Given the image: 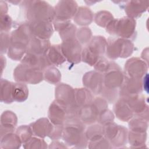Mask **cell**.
<instances>
[{
    "label": "cell",
    "instance_id": "cell-1",
    "mask_svg": "<svg viewBox=\"0 0 149 149\" xmlns=\"http://www.w3.org/2000/svg\"><path fill=\"white\" fill-rule=\"evenodd\" d=\"M28 12L29 16L31 17L33 21L49 22L53 19L54 11L47 3L41 1L32 2Z\"/></svg>",
    "mask_w": 149,
    "mask_h": 149
},
{
    "label": "cell",
    "instance_id": "cell-2",
    "mask_svg": "<svg viewBox=\"0 0 149 149\" xmlns=\"http://www.w3.org/2000/svg\"><path fill=\"white\" fill-rule=\"evenodd\" d=\"M13 74L16 81H26L31 83H38L42 78V73L40 70H36L24 64L18 66L15 69Z\"/></svg>",
    "mask_w": 149,
    "mask_h": 149
},
{
    "label": "cell",
    "instance_id": "cell-3",
    "mask_svg": "<svg viewBox=\"0 0 149 149\" xmlns=\"http://www.w3.org/2000/svg\"><path fill=\"white\" fill-rule=\"evenodd\" d=\"M61 48L62 54L69 62L77 63L80 61L81 47L77 41L69 39L62 44Z\"/></svg>",
    "mask_w": 149,
    "mask_h": 149
},
{
    "label": "cell",
    "instance_id": "cell-4",
    "mask_svg": "<svg viewBox=\"0 0 149 149\" xmlns=\"http://www.w3.org/2000/svg\"><path fill=\"white\" fill-rule=\"evenodd\" d=\"M113 42L110 44L108 48L109 56L111 58H116L118 56H127L132 49L129 41L118 38Z\"/></svg>",
    "mask_w": 149,
    "mask_h": 149
},
{
    "label": "cell",
    "instance_id": "cell-5",
    "mask_svg": "<svg viewBox=\"0 0 149 149\" xmlns=\"http://www.w3.org/2000/svg\"><path fill=\"white\" fill-rule=\"evenodd\" d=\"M77 9V4L74 1H61L58 3L55 15L61 19H68L74 15Z\"/></svg>",
    "mask_w": 149,
    "mask_h": 149
},
{
    "label": "cell",
    "instance_id": "cell-6",
    "mask_svg": "<svg viewBox=\"0 0 149 149\" xmlns=\"http://www.w3.org/2000/svg\"><path fill=\"white\" fill-rule=\"evenodd\" d=\"M29 27L32 33L42 39L49 38L52 33V26L47 22L32 21Z\"/></svg>",
    "mask_w": 149,
    "mask_h": 149
},
{
    "label": "cell",
    "instance_id": "cell-7",
    "mask_svg": "<svg viewBox=\"0 0 149 149\" xmlns=\"http://www.w3.org/2000/svg\"><path fill=\"white\" fill-rule=\"evenodd\" d=\"M16 115L11 111H4L1 117V137L13 131L16 124Z\"/></svg>",
    "mask_w": 149,
    "mask_h": 149
},
{
    "label": "cell",
    "instance_id": "cell-8",
    "mask_svg": "<svg viewBox=\"0 0 149 149\" xmlns=\"http://www.w3.org/2000/svg\"><path fill=\"white\" fill-rule=\"evenodd\" d=\"M12 85L9 81L1 79V101L4 103H11L12 98Z\"/></svg>",
    "mask_w": 149,
    "mask_h": 149
},
{
    "label": "cell",
    "instance_id": "cell-9",
    "mask_svg": "<svg viewBox=\"0 0 149 149\" xmlns=\"http://www.w3.org/2000/svg\"><path fill=\"white\" fill-rule=\"evenodd\" d=\"M48 41L46 40H40L38 38H33L30 42L29 52L42 55L48 49Z\"/></svg>",
    "mask_w": 149,
    "mask_h": 149
},
{
    "label": "cell",
    "instance_id": "cell-10",
    "mask_svg": "<svg viewBox=\"0 0 149 149\" xmlns=\"http://www.w3.org/2000/svg\"><path fill=\"white\" fill-rule=\"evenodd\" d=\"M28 90L27 87L22 83H15L12 85V98L16 101H24L27 97Z\"/></svg>",
    "mask_w": 149,
    "mask_h": 149
},
{
    "label": "cell",
    "instance_id": "cell-11",
    "mask_svg": "<svg viewBox=\"0 0 149 149\" xmlns=\"http://www.w3.org/2000/svg\"><path fill=\"white\" fill-rule=\"evenodd\" d=\"M61 48L59 45L52 46L48 53V61H50L51 63L59 65L63 63L65 59L61 54Z\"/></svg>",
    "mask_w": 149,
    "mask_h": 149
},
{
    "label": "cell",
    "instance_id": "cell-12",
    "mask_svg": "<svg viewBox=\"0 0 149 149\" xmlns=\"http://www.w3.org/2000/svg\"><path fill=\"white\" fill-rule=\"evenodd\" d=\"M17 144H20L19 136L11 132L1 137V148H13Z\"/></svg>",
    "mask_w": 149,
    "mask_h": 149
},
{
    "label": "cell",
    "instance_id": "cell-13",
    "mask_svg": "<svg viewBox=\"0 0 149 149\" xmlns=\"http://www.w3.org/2000/svg\"><path fill=\"white\" fill-rule=\"evenodd\" d=\"M12 24V19L8 15H1V32L8 33Z\"/></svg>",
    "mask_w": 149,
    "mask_h": 149
},
{
    "label": "cell",
    "instance_id": "cell-14",
    "mask_svg": "<svg viewBox=\"0 0 149 149\" xmlns=\"http://www.w3.org/2000/svg\"><path fill=\"white\" fill-rule=\"evenodd\" d=\"M10 46V36L8 33L1 32V52L5 54Z\"/></svg>",
    "mask_w": 149,
    "mask_h": 149
},
{
    "label": "cell",
    "instance_id": "cell-15",
    "mask_svg": "<svg viewBox=\"0 0 149 149\" xmlns=\"http://www.w3.org/2000/svg\"><path fill=\"white\" fill-rule=\"evenodd\" d=\"M0 4H1V8H0V9H1V15H5L6 12L8 11V7H7L6 4L3 1H1Z\"/></svg>",
    "mask_w": 149,
    "mask_h": 149
}]
</instances>
